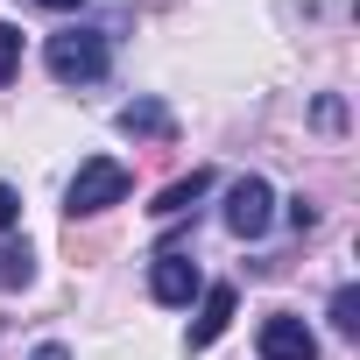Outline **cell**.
Instances as JSON below:
<instances>
[{
	"label": "cell",
	"mask_w": 360,
	"mask_h": 360,
	"mask_svg": "<svg viewBox=\"0 0 360 360\" xmlns=\"http://www.w3.org/2000/svg\"><path fill=\"white\" fill-rule=\"evenodd\" d=\"M43 64H50L57 85H92V78H106V64H113V36H106V29H57L50 50H43Z\"/></svg>",
	"instance_id": "obj_1"
},
{
	"label": "cell",
	"mask_w": 360,
	"mask_h": 360,
	"mask_svg": "<svg viewBox=\"0 0 360 360\" xmlns=\"http://www.w3.org/2000/svg\"><path fill=\"white\" fill-rule=\"evenodd\" d=\"M134 191V176H127V162H113V155H92V162H78V176H71V212H106V205H120Z\"/></svg>",
	"instance_id": "obj_2"
},
{
	"label": "cell",
	"mask_w": 360,
	"mask_h": 360,
	"mask_svg": "<svg viewBox=\"0 0 360 360\" xmlns=\"http://www.w3.org/2000/svg\"><path fill=\"white\" fill-rule=\"evenodd\" d=\"M269 219H276V191L262 184V176H240V184L226 191V233L262 240V233H269Z\"/></svg>",
	"instance_id": "obj_3"
},
{
	"label": "cell",
	"mask_w": 360,
	"mask_h": 360,
	"mask_svg": "<svg viewBox=\"0 0 360 360\" xmlns=\"http://www.w3.org/2000/svg\"><path fill=\"white\" fill-rule=\"evenodd\" d=\"M262 360H318L311 325H304V318H290V311L262 318Z\"/></svg>",
	"instance_id": "obj_4"
},
{
	"label": "cell",
	"mask_w": 360,
	"mask_h": 360,
	"mask_svg": "<svg viewBox=\"0 0 360 360\" xmlns=\"http://www.w3.org/2000/svg\"><path fill=\"white\" fill-rule=\"evenodd\" d=\"M205 283H198V262L191 255H155V269H148V297L155 304H191Z\"/></svg>",
	"instance_id": "obj_5"
},
{
	"label": "cell",
	"mask_w": 360,
	"mask_h": 360,
	"mask_svg": "<svg viewBox=\"0 0 360 360\" xmlns=\"http://www.w3.org/2000/svg\"><path fill=\"white\" fill-rule=\"evenodd\" d=\"M226 325H233V283H205V304H198V318H191L184 346H191V353H205Z\"/></svg>",
	"instance_id": "obj_6"
},
{
	"label": "cell",
	"mask_w": 360,
	"mask_h": 360,
	"mask_svg": "<svg viewBox=\"0 0 360 360\" xmlns=\"http://www.w3.org/2000/svg\"><path fill=\"white\" fill-rule=\"evenodd\" d=\"M120 134L169 141V134H176V120H169V106H162V99H134V106H120Z\"/></svg>",
	"instance_id": "obj_7"
},
{
	"label": "cell",
	"mask_w": 360,
	"mask_h": 360,
	"mask_svg": "<svg viewBox=\"0 0 360 360\" xmlns=\"http://www.w3.org/2000/svg\"><path fill=\"white\" fill-rule=\"evenodd\" d=\"M205 191H212V169H191V176H176L169 191H155L148 212H155V219H176V212H191V198H205Z\"/></svg>",
	"instance_id": "obj_8"
},
{
	"label": "cell",
	"mask_w": 360,
	"mask_h": 360,
	"mask_svg": "<svg viewBox=\"0 0 360 360\" xmlns=\"http://www.w3.org/2000/svg\"><path fill=\"white\" fill-rule=\"evenodd\" d=\"M36 276V255H29V240H8V248H0V283H8V290H22Z\"/></svg>",
	"instance_id": "obj_9"
},
{
	"label": "cell",
	"mask_w": 360,
	"mask_h": 360,
	"mask_svg": "<svg viewBox=\"0 0 360 360\" xmlns=\"http://www.w3.org/2000/svg\"><path fill=\"white\" fill-rule=\"evenodd\" d=\"M332 325H339V332H346V339H353V332H360V290H353V283H346V290H339V297H332Z\"/></svg>",
	"instance_id": "obj_10"
},
{
	"label": "cell",
	"mask_w": 360,
	"mask_h": 360,
	"mask_svg": "<svg viewBox=\"0 0 360 360\" xmlns=\"http://www.w3.org/2000/svg\"><path fill=\"white\" fill-rule=\"evenodd\" d=\"M22 71V29H8V22H0V85H8Z\"/></svg>",
	"instance_id": "obj_11"
},
{
	"label": "cell",
	"mask_w": 360,
	"mask_h": 360,
	"mask_svg": "<svg viewBox=\"0 0 360 360\" xmlns=\"http://www.w3.org/2000/svg\"><path fill=\"white\" fill-rule=\"evenodd\" d=\"M15 219H22V198H15L8 184H0V233H15Z\"/></svg>",
	"instance_id": "obj_12"
},
{
	"label": "cell",
	"mask_w": 360,
	"mask_h": 360,
	"mask_svg": "<svg viewBox=\"0 0 360 360\" xmlns=\"http://www.w3.org/2000/svg\"><path fill=\"white\" fill-rule=\"evenodd\" d=\"M290 226H297V233H311V226H318V205H311V198H297V205H290Z\"/></svg>",
	"instance_id": "obj_13"
},
{
	"label": "cell",
	"mask_w": 360,
	"mask_h": 360,
	"mask_svg": "<svg viewBox=\"0 0 360 360\" xmlns=\"http://www.w3.org/2000/svg\"><path fill=\"white\" fill-rule=\"evenodd\" d=\"M36 8H57V15H71V8H85V0H36Z\"/></svg>",
	"instance_id": "obj_14"
},
{
	"label": "cell",
	"mask_w": 360,
	"mask_h": 360,
	"mask_svg": "<svg viewBox=\"0 0 360 360\" xmlns=\"http://www.w3.org/2000/svg\"><path fill=\"white\" fill-rule=\"evenodd\" d=\"M36 360H71V353L64 346H36Z\"/></svg>",
	"instance_id": "obj_15"
}]
</instances>
